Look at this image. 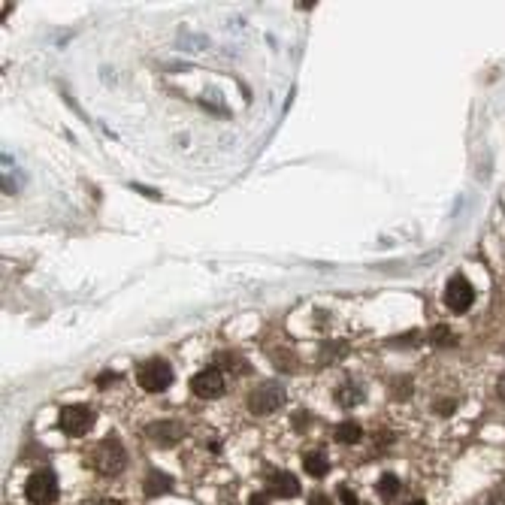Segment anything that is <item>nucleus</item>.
Instances as JSON below:
<instances>
[{
  "label": "nucleus",
  "instance_id": "17",
  "mask_svg": "<svg viewBox=\"0 0 505 505\" xmlns=\"http://www.w3.org/2000/svg\"><path fill=\"white\" fill-rule=\"evenodd\" d=\"M339 502L342 505H361V502H357V496H354V491H348V487H339Z\"/></svg>",
  "mask_w": 505,
  "mask_h": 505
},
{
  "label": "nucleus",
  "instance_id": "23",
  "mask_svg": "<svg viewBox=\"0 0 505 505\" xmlns=\"http://www.w3.org/2000/svg\"><path fill=\"white\" fill-rule=\"evenodd\" d=\"M251 505H266V496H264V493H257V496H251Z\"/></svg>",
  "mask_w": 505,
  "mask_h": 505
},
{
  "label": "nucleus",
  "instance_id": "13",
  "mask_svg": "<svg viewBox=\"0 0 505 505\" xmlns=\"http://www.w3.org/2000/svg\"><path fill=\"white\" fill-rule=\"evenodd\" d=\"M361 439H363V430L354 420H345V424L336 427V442H342V445H357Z\"/></svg>",
  "mask_w": 505,
  "mask_h": 505
},
{
  "label": "nucleus",
  "instance_id": "4",
  "mask_svg": "<svg viewBox=\"0 0 505 505\" xmlns=\"http://www.w3.org/2000/svg\"><path fill=\"white\" fill-rule=\"evenodd\" d=\"M58 424L67 436H73L76 439V436H85L91 427H94V411H91L88 405H64Z\"/></svg>",
  "mask_w": 505,
  "mask_h": 505
},
{
  "label": "nucleus",
  "instance_id": "11",
  "mask_svg": "<svg viewBox=\"0 0 505 505\" xmlns=\"http://www.w3.org/2000/svg\"><path fill=\"white\" fill-rule=\"evenodd\" d=\"M170 487H173V478L164 475L160 469H151L149 478H145V496H160L170 491Z\"/></svg>",
  "mask_w": 505,
  "mask_h": 505
},
{
  "label": "nucleus",
  "instance_id": "5",
  "mask_svg": "<svg viewBox=\"0 0 505 505\" xmlns=\"http://www.w3.org/2000/svg\"><path fill=\"white\" fill-rule=\"evenodd\" d=\"M475 303V288H472V281L466 279V275H454V279H448L445 285V305L451 312H466L469 305Z\"/></svg>",
  "mask_w": 505,
  "mask_h": 505
},
{
  "label": "nucleus",
  "instance_id": "24",
  "mask_svg": "<svg viewBox=\"0 0 505 505\" xmlns=\"http://www.w3.org/2000/svg\"><path fill=\"white\" fill-rule=\"evenodd\" d=\"M487 505H505V499H502V496H496V499H491Z\"/></svg>",
  "mask_w": 505,
  "mask_h": 505
},
{
  "label": "nucleus",
  "instance_id": "14",
  "mask_svg": "<svg viewBox=\"0 0 505 505\" xmlns=\"http://www.w3.org/2000/svg\"><path fill=\"white\" fill-rule=\"evenodd\" d=\"M336 400H339V405H345V409H351V405L363 402V390L357 385H342L339 390H336Z\"/></svg>",
  "mask_w": 505,
  "mask_h": 505
},
{
  "label": "nucleus",
  "instance_id": "1",
  "mask_svg": "<svg viewBox=\"0 0 505 505\" xmlns=\"http://www.w3.org/2000/svg\"><path fill=\"white\" fill-rule=\"evenodd\" d=\"M91 463H94V469L100 475H118L127 466V451L116 436H109V439H103L100 445L91 451Z\"/></svg>",
  "mask_w": 505,
  "mask_h": 505
},
{
  "label": "nucleus",
  "instance_id": "8",
  "mask_svg": "<svg viewBox=\"0 0 505 505\" xmlns=\"http://www.w3.org/2000/svg\"><path fill=\"white\" fill-rule=\"evenodd\" d=\"M145 436H149L155 445L170 448V445H175V442L182 439V436H185V427H182L179 420H155V424L145 427Z\"/></svg>",
  "mask_w": 505,
  "mask_h": 505
},
{
  "label": "nucleus",
  "instance_id": "25",
  "mask_svg": "<svg viewBox=\"0 0 505 505\" xmlns=\"http://www.w3.org/2000/svg\"><path fill=\"white\" fill-rule=\"evenodd\" d=\"M97 505H121V502H116V499H103V502H97Z\"/></svg>",
  "mask_w": 505,
  "mask_h": 505
},
{
  "label": "nucleus",
  "instance_id": "20",
  "mask_svg": "<svg viewBox=\"0 0 505 505\" xmlns=\"http://www.w3.org/2000/svg\"><path fill=\"white\" fill-rule=\"evenodd\" d=\"M436 411H439V415H451V411H454V402H451V400L442 402L439 400V402H436Z\"/></svg>",
  "mask_w": 505,
  "mask_h": 505
},
{
  "label": "nucleus",
  "instance_id": "10",
  "mask_svg": "<svg viewBox=\"0 0 505 505\" xmlns=\"http://www.w3.org/2000/svg\"><path fill=\"white\" fill-rule=\"evenodd\" d=\"M303 466L312 478H324L327 472H330V460H327V454H321V451H309V454L303 457Z\"/></svg>",
  "mask_w": 505,
  "mask_h": 505
},
{
  "label": "nucleus",
  "instance_id": "9",
  "mask_svg": "<svg viewBox=\"0 0 505 505\" xmlns=\"http://www.w3.org/2000/svg\"><path fill=\"white\" fill-rule=\"evenodd\" d=\"M270 493L279 496V499H290V496L300 493V481H297L294 472L279 469V472H272L270 475Z\"/></svg>",
  "mask_w": 505,
  "mask_h": 505
},
{
  "label": "nucleus",
  "instance_id": "18",
  "mask_svg": "<svg viewBox=\"0 0 505 505\" xmlns=\"http://www.w3.org/2000/svg\"><path fill=\"white\" fill-rule=\"evenodd\" d=\"M294 427H297V430H305V427H309V415H305V411H297V415H294Z\"/></svg>",
  "mask_w": 505,
  "mask_h": 505
},
{
  "label": "nucleus",
  "instance_id": "3",
  "mask_svg": "<svg viewBox=\"0 0 505 505\" xmlns=\"http://www.w3.org/2000/svg\"><path fill=\"white\" fill-rule=\"evenodd\" d=\"M25 496L30 505H52L58 499V478L52 469H36L25 484Z\"/></svg>",
  "mask_w": 505,
  "mask_h": 505
},
{
  "label": "nucleus",
  "instance_id": "21",
  "mask_svg": "<svg viewBox=\"0 0 505 505\" xmlns=\"http://www.w3.org/2000/svg\"><path fill=\"white\" fill-rule=\"evenodd\" d=\"M112 381H116V376H112V372H106V376H100V378H97V385L103 387V385H112Z\"/></svg>",
  "mask_w": 505,
  "mask_h": 505
},
{
  "label": "nucleus",
  "instance_id": "19",
  "mask_svg": "<svg viewBox=\"0 0 505 505\" xmlns=\"http://www.w3.org/2000/svg\"><path fill=\"white\" fill-rule=\"evenodd\" d=\"M309 505H333V502H330V496H324V493H312Z\"/></svg>",
  "mask_w": 505,
  "mask_h": 505
},
{
  "label": "nucleus",
  "instance_id": "2",
  "mask_svg": "<svg viewBox=\"0 0 505 505\" xmlns=\"http://www.w3.org/2000/svg\"><path fill=\"white\" fill-rule=\"evenodd\" d=\"M136 381H140V387L149 390V394H160V390H166L173 385V369L166 361L151 357V361H145L140 369H136Z\"/></svg>",
  "mask_w": 505,
  "mask_h": 505
},
{
  "label": "nucleus",
  "instance_id": "16",
  "mask_svg": "<svg viewBox=\"0 0 505 505\" xmlns=\"http://www.w3.org/2000/svg\"><path fill=\"white\" fill-rule=\"evenodd\" d=\"M390 394H396V400H409V394H411V381H409V378L394 381V385H390Z\"/></svg>",
  "mask_w": 505,
  "mask_h": 505
},
{
  "label": "nucleus",
  "instance_id": "15",
  "mask_svg": "<svg viewBox=\"0 0 505 505\" xmlns=\"http://www.w3.org/2000/svg\"><path fill=\"white\" fill-rule=\"evenodd\" d=\"M430 342L436 348H451V345H457V336L448 330V327H436V330L430 333Z\"/></svg>",
  "mask_w": 505,
  "mask_h": 505
},
{
  "label": "nucleus",
  "instance_id": "7",
  "mask_svg": "<svg viewBox=\"0 0 505 505\" xmlns=\"http://www.w3.org/2000/svg\"><path fill=\"white\" fill-rule=\"evenodd\" d=\"M224 387H227V381L215 366H209V369L197 372V376L191 378V390H194V396H200V400H215V396L224 394Z\"/></svg>",
  "mask_w": 505,
  "mask_h": 505
},
{
  "label": "nucleus",
  "instance_id": "22",
  "mask_svg": "<svg viewBox=\"0 0 505 505\" xmlns=\"http://www.w3.org/2000/svg\"><path fill=\"white\" fill-rule=\"evenodd\" d=\"M496 394H499V400L505 402V376L499 378V385H496Z\"/></svg>",
  "mask_w": 505,
  "mask_h": 505
},
{
  "label": "nucleus",
  "instance_id": "6",
  "mask_svg": "<svg viewBox=\"0 0 505 505\" xmlns=\"http://www.w3.org/2000/svg\"><path fill=\"white\" fill-rule=\"evenodd\" d=\"M281 402H285V390L279 385H272V381H266V385H260L248 394V409L255 415H272Z\"/></svg>",
  "mask_w": 505,
  "mask_h": 505
},
{
  "label": "nucleus",
  "instance_id": "26",
  "mask_svg": "<svg viewBox=\"0 0 505 505\" xmlns=\"http://www.w3.org/2000/svg\"><path fill=\"white\" fill-rule=\"evenodd\" d=\"M409 505H427L424 499H415V502H409Z\"/></svg>",
  "mask_w": 505,
  "mask_h": 505
},
{
  "label": "nucleus",
  "instance_id": "12",
  "mask_svg": "<svg viewBox=\"0 0 505 505\" xmlns=\"http://www.w3.org/2000/svg\"><path fill=\"white\" fill-rule=\"evenodd\" d=\"M400 487H402V484H400V478H396L394 472H385V475L378 478V496H381L385 502H394L396 496H400Z\"/></svg>",
  "mask_w": 505,
  "mask_h": 505
}]
</instances>
